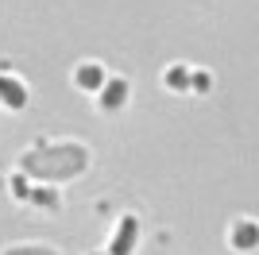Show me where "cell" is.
I'll return each mask as SVG.
<instances>
[{"label":"cell","mask_w":259,"mask_h":255,"mask_svg":"<svg viewBox=\"0 0 259 255\" xmlns=\"http://www.w3.org/2000/svg\"><path fill=\"white\" fill-rule=\"evenodd\" d=\"M74 85L77 89H85V93H97L101 85H105V66L101 62H81L74 74Z\"/></svg>","instance_id":"cell-4"},{"label":"cell","mask_w":259,"mask_h":255,"mask_svg":"<svg viewBox=\"0 0 259 255\" xmlns=\"http://www.w3.org/2000/svg\"><path fill=\"white\" fill-rule=\"evenodd\" d=\"M124 101H128V81L112 77V81L101 85V108H108V112H112V108H120Z\"/></svg>","instance_id":"cell-5"},{"label":"cell","mask_w":259,"mask_h":255,"mask_svg":"<svg viewBox=\"0 0 259 255\" xmlns=\"http://www.w3.org/2000/svg\"><path fill=\"white\" fill-rule=\"evenodd\" d=\"M136 240H140V221L128 212V217H120V228L112 232L108 255H132V251H136Z\"/></svg>","instance_id":"cell-2"},{"label":"cell","mask_w":259,"mask_h":255,"mask_svg":"<svg viewBox=\"0 0 259 255\" xmlns=\"http://www.w3.org/2000/svg\"><path fill=\"white\" fill-rule=\"evenodd\" d=\"M232 247H236V251H251V247H255V221H236L232 224Z\"/></svg>","instance_id":"cell-6"},{"label":"cell","mask_w":259,"mask_h":255,"mask_svg":"<svg viewBox=\"0 0 259 255\" xmlns=\"http://www.w3.org/2000/svg\"><path fill=\"white\" fill-rule=\"evenodd\" d=\"M166 85H170V89H186V85H190L186 66H170V70H166Z\"/></svg>","instance_id":"cell-8"},{"label":"cell","mask_w":259,"mask_h":255,"mask_svg":"<svg viewBox=\"0 0 259 255\" xmlns=\"http://www.w3.org/2000/svg\"><path fill=\"white\" fill-rule=\"evenodd\" d=\"M4 255H58V251L47 247V244H16V247H8Z\"/></svg>","instance_id":"cell-7"},{"label":"cell","mask_w":259,"mask_h":255,"mask_svg":"<svg viewBox=\"0 0 259 255\" xmlns=\"http://www.w3.org/2000/svg\"><path fill=\"white\" fill-rule=\"evenodd\" d=\"M0 105L12 108V112H20L23 105H27V89H23L20 77H12V74H0Z\"/></svg>","instance_id":"cell-3"},{"label":"cell","mask_w":259,"mask_h":255,"mask_svg":"<svg viewBox=\"0 0 259 255\" xmlns=\"http://www.w3.org/2000/svg\"><path fill=\"white\" fill-rule=\"evenodd\" d=\"M20 166L23 174L39 182H70L89 166V151L81 143H39V147L23 151Z\"/></svg>","instance_id":"cell-1"}]
</instances>
